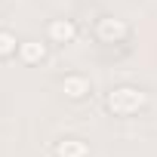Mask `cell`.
<instances>
[{
  "instance_id": "4",
  "label": "cell",
  "mask_w": 157,
  "mask_h": 157,
  "mask_svg": "<svg viewBox=\"0 0 157 157\" xmlns=\"http://www.w3.org/2000/svg\"><path fill=\"white\" fill-rule=\"evenodd\" d=\"M77 34H80V28H77L74 19H52L46 25V40L56 43V46H65V43H74Z\"/></svg>"
},
{
  "instance_id": "2",
  "label": "cell",
  "mask_w": 157,
  "mask_h": 157,
  "mask_svg": "<svg viewBox=\"0 0 157 157\" xmlns=\"http://www.w3.org/2000/svg\"><path fill=\"white\" fill-rule=\"evenodd\" d=\"M96 37L102 40V43H123L126 37H129V25L123 22V19H114V16H102V19H96Z\"/></svg>"
},
{
  "instance_id": "1",
  "label": "cell",
  "mask_w": 157,
  "mask_h": 157,
  "mask_svg": "<svg viewBox=\"0 0 157 157\" xmlns=\"http://www.w3.org/2000/svg\"><path fill=\"white\" fill-rule=\"evenodd\" d=\"M145 105H148L145 90L129 86V83L114 86V90L105 96V111H108V114H114V117H132V114H139Z\"/></svg>"
},
{
  "instance_id": "3",
  "label": "cell",
  "mask_w": 157,
  "mask_h": 157,
  "mask_svg": "<svg viewBox=\"0 0 157 157\" xmlns=\"http://www.w3.org/2000/svg\"><path fill=\"white\" fill-rule=\"evenodd\" d=\"M62 93H65V99H71V102H83V99H90L93 83H90V77H86V74L71 71V74L62 77Z\"/></svg>"
},
{
  "instance_id": "7",
  "label": "cell",
  "mask_w": 157,
  "mask_h": 157,
  "mask_svg": "<svg viewBox=\"0 0 157 157\" xmlns=\"http://www.w3.org/2000/svg\"><path fill=\"white\" fill-rule=\"evenodd\" d=\"M16 49H19V40H16V34H13V31H6V28H0V59H10V56H16Z\"/></svg>"
},
{
  "instance_id": "6",
  "label": "cell",
  "mask_w": 157,
  "mask_h": 157,
  "mask_svg": "<svg viewBox=\"0 0 157 157\" xmlns=\"http://www.w3.org/2000/svg\"><path fill=\"white\" fill-rule=\"evenodd\" d=\"M19 59L25 65H40L46 59V43H40V40H22L19 43Z\"/></svg>"
},
{
  "instance_id": "5",
  "label": "cell",
  "mask_w": 157,
  "mask_h": 157,
  "mask_svg": "<svg viewBox=\"0 0 157 157\" xmlns=\"http://www.w3.org/2000/svg\"><path fill=\"white\" fill-rule=\"evenodd\" d=\"M52 157H90V145L77 136H68L52 145Z\"/></svg>"
}]
</instances>
